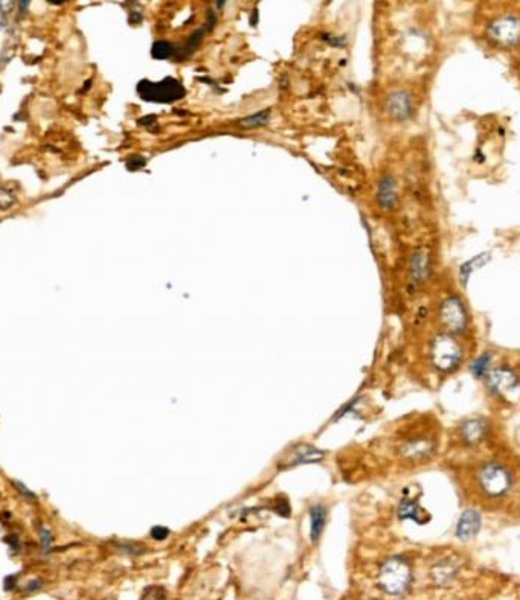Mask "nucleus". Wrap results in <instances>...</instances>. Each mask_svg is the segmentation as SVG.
<instances>
[{"label": "nucleus", "mask_w": 520, "mask_h": 600, "mask_svg": "<svg viewBox=\"0 0 520 600\" xmlns=\"http://www.w3.org/2000/svg\"><path fill=\"white\" fill-rule=\"evenodd\" d=\"M412 581V571L409 564L403 557H391L380 567L378 573V585L380 588L392 596H402L409 588Z\"/></svg>", "instance_id": "f257e3e1"}, {"label": "nucleus", "mask_w": 520, "mask_h": 600, "mask_svg": "<svg viewBox=\"0 0 520 600\" xmlns=\"http://www.w3.org/2000/svg\"><path fill=\"white\" fill-rule=\"evenodd\" d=\"M138 93L145 101L173 102L185 95V89L179 81L173 78H165L160 82H150L144 80L139 82Z\"/></svg>", "instance_id": "f03ea898"}, {"label": "nucleus", "mask_w": 520, "mask_h": 600, "mask_svg": "<svg viewBox=\"0 0 520 600\" xmlns=\"http://www.w3.org/2000/svg\"><path fill=\"white\" fill-rule=\"evenodd\" d=\"M461 349L452 337L440 335L432 344V362L442 372L452 370L459 363Z\"/></svg>", "instance_id": "7ed1b4c3"}, {"label": "nucleus", "mask_w": 520, "mask_h": 600, "mask_svg": "<svg viewBox=\"0 0 520 600\" xmlns=\"http://www.w3.org/2000/svg\"><path fill=\"white\" fill-rule=\"evenodd\" d=\"M482 489L491 497H499L508 491L511 478L508 471L497 463H487L479 472Z\"/></svg>", "instance_id": "20e7f679"}, {"label": "nucleus", "mask_w": 520, "mask_h": 600, "mask_svg": "<svg viewBox=\"0 0 520 600\" xmlns=\"http://www.w3.org/2000/svg\"><path fill=\"white\" fill-rule=\"evenodd\" d=\"M488 389L508 401H517L519 397V378L508 367H499L488 375Z\"/></svg>", "instance_id": "39448f33"}, {"label": "nucleus", "mask_w": 520, "mask_h": 600, "mask_svg": "<svg viewBox=\"0 0 520 600\" xmlns=\"http://www.w3.org/2000/svg\"><path fill=\"white\" fill-rule=\"evenodd\" d=\"M441 317L446 326L453 333H459L466 326V311L462 303L456 298H451L442 303Z\"/></svg>", "instance_id": "423d86ee"}, {"label": "nucleus", "mask_w": 520, "mask_h": 600, "mask_svg": "<svg viewBox=\"0 0 520 600\" xmlns=\"http://www.w3.org/2000/svg\"><path fill=\"white\" fill-rule=\"evenodd\" d=\"M479 527H481V515L476 511L468 509L466 512H462L458 524H456V536L461 540H470L472 536L479 532Z\"/></svg>", "instance_id": "0eeeda50"}, {"label": "nucleus", "mask_w": 520, "mask_h": 600, "mask_svg": "<svg viewBox=\"0 0 520 600\" xmlns=\"http://www.w3.org/2000/svg\"><path fill=\"white\" fill-rule=\"evenodd\" d=\"M324 457V453L319 449H316L310 445H299V447L293 451L290 457L289 465H299V463H310V462H319Z\"/></svg>", "instance_id": "6e6552de"}, {"label": "nucleus", "mask_w": 520, "mask_h": 600, "mask_svg": "<svg viewBox=\"0 0 520 600\" xmlns=\"http://www.w3.org/2000/svg\"><path fill=\"white\" fill-rule=\"evenodd\" d=\"M325 518H327V512L324 509V506L316 504L310 509V538L313 542L318 541L321 538V533L324 531L325 526Z\"/></svg>", "instance_id": "1a4fd4ad"}, {"label": "nucleus", "mask_w": 520, "mask_h": 600, "mask_svg": "<svg viewBox=\"0 0 520 600\" xmlns=\"http://www.w3.org/2000/svg\"><path fill=\"white\" fill-rule=\"evenodd\" d=\"M484 434H486V423L481 419H470L464 422L462 425V437L468 443L479 442Z\"/></svg>", "instance_id": "9d476101"}, {"label": "nucleus", "mask_w": 520, "mask_h": 600, "mask_svg": "<svg viewBox=\"0 0 520 600\" xmlns=\"http://www.w3.org/2000/svg\"><path fill=\"white\" fill-rule=\"evenodd\" d=\"M389 115L397 119H404L409 115V100L404 93H393L388 100Z\"/></svg>", "instance_id": "9b49d317"}, {"label": "nucleus", "mask_w": 520, "mask_h": 600, "mask_svg": "<svg viewBox=\"0 0 520 600\" xmlns=\"http://www.w3.org/2000/svg\"><path fill=\"white\" fill-rule=\"evenodd\" d=\"M378 203L383 209H391L396 203V185L391 177H384L378 186Z\"/></svg>", "instance_id": "f8f14e48"}, {"label": "nucleus", "mask_w": 520, "mask_h": 600, "mask_svg": "<svg viewBox=\"0 0 520 600\" xmlns=\"http://www.w3.org/2000/svg\"><path fill=\"white\" fill-rule=\"evenodd\" d=\"M432 445L431 442L427 441H417V442H411L406 443L403 448V454L406 457H423L424 454H427L429 451H431Z\"/></svg>", "instance_id": "ddd939ff"}, {"label": "nucleus", "mask_w": 520, "mask_h": 600, "mask_svg": "<svg viewBox=\"0 0 520 600\" xmlns=\"http://www.w3.org/2000/svg\"><path fill=\"white\" fill-rule=\"evenodd\" d=\"M116 548L118 552L125 556H140L145 548L138 544V542H130V541H124V542H116Z\"/></svg>", "instance_id": "4468645a"}, {"label": "nucleus", "mask_w": 520, "mask_h": 600, "mask_svg": "<svg viewBox=\"0 0 520 600\" xmlns=\"http://www.w3.org/2000/svg\"><path fill=\"white\" fill-rule=\"evenodd\" d=\"M418 515V509L417 504L413 503L411 500H403L402 503L398 506V517L402 520H411V518H417Z\"/></svg>", "instance_id": "2eb2a0df"}, {"label": "nucleus", "mask_w": 520, "mask_h": 600, "mask_svg": "<svg viewBox=\"0 0 520 600\" xmlns=\"http://www.w3.org/2000/svg\"><path fill=\"white\" fill-rule=\"evenodd\" d=\"M140 600H166V591L159 585H151V587L144 590Z\"/></svg>", "instance_id": "dca6fc26"}, {"label": "nucleus", "mask_w": 520, "mask_h": 600, "mask_svg": "<svg viewBox=\"0 0 520 600\" xmlns=\"http://www.w3.org/2000/svg\"><path fill=\"white\" fill-rule=\"evenodd\" d=\"M171 52H173V46L168 43V41H156L151 49V54L154 58H160V60L168 58V56L171 55Z\"/></svg>", "instance_id": "f3484780"}, {"label": "nucleus", "mask_w": 520, "mask_h": 600, "mask_svg": "<svg viewBox=\"0 0 520 600\" xmlns=\"http://www.w3.org/2000/svg\"><path fill=\"white\" fill-rule=\"evenodd\" d=\"M490 358L491 357L488 354H486V355H482L477 359H475V362L470 364V369H472V372L475 373L476 377H482L484 373L487 372V367L490 364Z\"/></svg>", "instance_id": "a211bd4d"}, {"label": "nucleus", "mask_w": 520, "mask_h": 600, "mask_svg": "<svg viewBox=\"0 0 520 600\" xmlns=\"http://www.w3.org/2000/svg\"><path fill=\"white\" fill-rule=\"evenodd\" d=\"M267 121H269V110L259 111V113H257V115H254V116L246 118L241 124L244 126H259V125L267 124Z\"/></svg>", "instance_id": "6ab92c4d"}, {"label": "nucleus", "mask_w": 520, "mask_h": 600, "mask_svg": "<svg viewBox=\"0 0 520 600\" xmlns=\"http://www.w3.org/2000/svg\"><path fill=\"white\" fill-rule=\"evenodd\" d=\"M37 533H39V536H40L41 548H43L45 552H47V550L51 548L52 541H54V538H52V532L49 531V529H47L46 526L39 524V526H37Z\"/></svg>", "instance_id": "aec40b11"}, {"label": "nucleus", "mask_w": 520, "mask_h": 600, "mask_svg": "<svg viewBox=\"0 0 520 600\" xmlns=\"http://www.w3.org/2000/svg\"><path fill=\"white\" fill-rule=\"evenodd\" d=\"M150 535L154 541H165L170 536V529L165 526H154L151 527Z\"/></svg>", "instance_id": "412c9836"}, {"label": "nucleus", "mask_w": 520, "mask_h": 600, "mask_svg": "<svg viewBox=\"0 0 520 600\" xmlns=\"http://www.w3.org/2000/svg\"><path fill=\"white\" fill-rule=\"evenodd\" d=\"M3 541L6 542V544L10 546L11 552H12L14 555H17V553L20 552V548H22V544H20V540H19V536H17V535H14V533L6 535L5 538H3Z\"/></svg>", "instance_id": "4be33fe9"}, {"label": "nucleus", "mask_w": 520, "mask_h": 600, "mask_svg": "<svg viewBox=\"0 0 520 600\" xmlns=\"http://www.w3.org/2000/svg\"><path fill=\"white\" fill-rule=\"evenodd\" d=\"M11 485H12L14 488H16L20 493H22V496H23L25 498H28V500H35V498H37V496H35V493H34L31 489H28L26 486H25L22 482H19V480H11Z\"/></svg>", "instance_id": "5701e85b"}, {"label": "nucleus", "mask_w": 520, "mask_h": 600, "mask_svg": "<svg viewBox=\"0 0 520 600\" xmlns=\"http://www.w3.org/2000/svg\"><path fill=\"white\" fill-rule=\"evenodd\" d=\"M41 587H43V581L41 579H31L23 587V592H26V595H34V592L41 590Z\"/></svg>", "instance_id": "b1692460"}, {"label": "nucleus", "mask_w": 520, "mask_h": 600, "mask_svg": "<svg viewBox=\"0 0 520 600\" xmlns=\"http://www.w3.org/2000/svg\"><path fill=\"white\" fill-rule=\"evenodd\" d=\"M16 585H17V576H8V577H5V581H3V588H5V591H11V590H14V588H16Z\"/></svg>", "instance_id": "393cba45"}, {"label": "nucleus", "mask_w": 520, "mask_h": 600, "mask_svg": "<svg viewBox=\"0 0 520 600\" xmlns=\"http://www.w3.org/2000/svg\"><path fill=\"white\" fill-rule=\"evenodd\" d=\"M5 26V16H3V5H0V27Z\"/></svg>", "instance_id": "a878e982"}]
</instances>
